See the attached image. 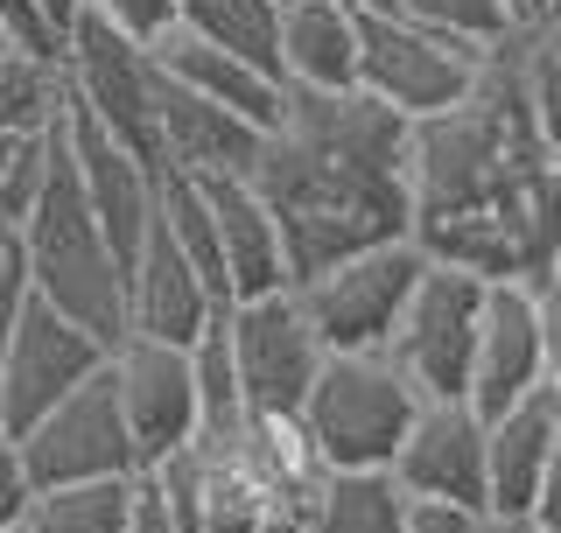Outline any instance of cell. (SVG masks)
I'll use <instances>...</instances> for the list:
<instances>
[{"label":"cell","mask_w":561,"mask_h":533,"mask_svg":"<svg viewBox=\"0 0 561 533\" xmlns=\"http://www.w3.org/2000/svg\"><path fill=\"white\" fill-rule=\"evenodd\" d=\"M218 316H225V302L197 281V266L183 260V246L162 233V211H154L140 253L127 260V330L119 337H148V344L190 351Z\"/></svg>","instance_id":"cell-14"},{"label":"cell","mask_w":561,"mask_h":533,"mask_svg":"<svg viewBox=\"0 0 561 533\" xmlns=\"http://www.w3.org/2000/svg\"><path fill=\"white\" fill-rule=\"evenodd\" d=\"M351 14H400V0H344Z\"/></svg>","instance_id":"cell-41"},{"label":"cell","mask_w":561,"mask_h":533,"mask_svg":"<svg viewBox=\"0 0 561 533\" xmlns=\"http://www.w3.org/2000/svg\"><path fill=\"white\" fill-rule=\"evenodd\" d=\"M408 134L414 127L393 105H379L365 92H344V99L288 92L245 183L274 211L295 288L351 253L408 239V225H414Z\"/></svg>","instance_id":"cell-1"},{"label":"cell","mask_w":561,"mask_h":533,"mask_svg":"<svg viewBox=\"0 0 561 533\" xmlns=\"http://www.w3.org/2000/svg\"><path fill=\"white\" fill-rule=\"evenodd\" d=\"M105 379H113L119 421L140 456V470L169 464V456L197 450V379H190V351L148 344V337H119L105 351Z\"/></svg>","instance_id":"cell-11"},{"label":"cell","mask_w":561,"mask_h":533,"mask_svg":"<svg viewBox=\"0 0 561 533\" xmlns=\"http://www.w3.org/2000/svg\"><path fill=\"white\" fill-rule=\"evenodd\" d=\"M28 499H35V485L22 470V442H14V429H0V526H22Z\"/></svg>","instance_id":"cell-32"},{"label":"cell","mask_w":561,"mask_h":533,"mask_svg":"<svg viewBox=\"0 0 561 533\" xmlns=\"http://www.w3.org/2000/svg\"><path fill=\"white\" fill-rule=\"evenodd\" d=\"M478 324H484V281L428 266V274L414 281L393 337H386V365H393L421 400H463L470 394V359H478Z\"/></svg>","instance_id":"cell-6"},{"label":"cell","mask_w":561,"mask_h":533,"mask_svg":"<svg viewBox=\"0 0 561 533\" xmlns=\"http://www.w3.org/2000/svg\"><path fill=\"white\" fill-rule=\"evenodd\" d=\"M0 533H28V526H0Z\"/></svg>","instance_id":"cell-45"},{"label":"cell","mask_w":561,"mask_h":533,"mask_svg":"<svg viewBox=\"0 0 561 533\" xmlns=\"http://www.w3.org/2000/svg\"><path fill=\"white\" fill-rule=\"evenodd\" d=\"M105 351L92 330H78L70 316H57L49 302L22 295L14 309V330H8V359H0V429L22 435L28 421H43L64 394H78L84 379L105 372Z\"/></svg>","instance_id":"cell-9"},{"label":"cell","mask_w":561,"mask_h":533,"mask_svg":"<svg viewBox=\"0 0 561 533\" xmlns=\"http://www.w3.org/2000/svg\"><path fill=\"white\" fill-rule=\"evenodd\" d=\"M64 99L84 127L119 140L148 169H162V140H154V105H162V70L140 43L113 35L105 22L84 14L64 43Z\"/></svg>","instance_id":"cell-4"},{"label":"cell","mask_w":561,"mask_h":533,"mask_svg":"<svg viewBox=\"0 0 561 533\" xmlns=\"http://www.w3.org/2000/svg\"><path fill=\"white\" fill-rule=\"evenodd\" d=\"M0 274H8V246H0Z\"/></svg>","instance_id":"cell-44"},{"label":"cell","mask_w":561,"mask_h":533,"mask_svg":"<svg viewBox=\"0 0 561 533\" xmlns=\"http://www.w3.org/2000/svg\"><path fill=\"white\" fill-rule=\"evenodd\" d=\"M175 29L197 35V43H210V49H232V57L274 70L280 8H274V0H175Z\"/></svg>","instance_id":"cell-26"},{"label":"cell","mask_w":561,"mask_h":533,"mask_svg":"<svg viewBox=\"0 0 561 533\" xmlns=\"http://www.w3.org/2000/svg\"><path fill=\"white\" fill-rule=\"evenodd\" d=\"M400 14L435 29V35H449V43H470V49L505 35V0H400Z\"/></svg>","instance_id":"cell-28"},{"label":"cell","mask_w":561,"mask_h":533,"mask_svg":"<svg viewBox=\"0 0 561 533\" xmlns=\"http://www.w3.org/2000/svg\"><path fill=\"white\" fill-rule=\"evenodd\" d=\"M204 211H210V233H218V260H225V295L253 302V295H280L295 288L288 281V253H280V225L274 211L260 204V190L245 175H210Z\"/></svg>","instance_id":"cell-18"},{"label":"cell","mask_w":561,"mask_h":533,"mask_svg":"<svg viewBox=\"0 0 561 533\" xmlns=\"http://www.w3.org/2000/svg\"><path fill=\"white\" fill-rule=\"evenodd\" d=\"M22 470L35 491L49 485H92V477H140V456L127 442V421H119L113 379H84L78 394H64L43 421H28L22 435Z\"/></svg>","instance_id":"cell-10"},{"label":"cell","mask_w":561,"mask_h":533,"mask_svg":"<svg viewBox=\"0 0 561 533\" xmlns=\"http://www.w3.org/2000/svg\"><path fill=\"white\" fill-rule=\"evenodd\" d=\"M421 415V394L386 365V351H330L302 400V429L323 470H386Z\"/></svg>","instance_id":"cell-3"},{"label":"cell","mask_w":561,"mask_h":533,"mask_svg":"<svg viewBox=\"0 0 561 533\" xmlns=\"http://www.w3.org/2000/svg\"><path fill=\"white\" fill-rule=\"evenodd\" d=\"M134 477H92V485H49L35 491L22 526L28 533H127Z\"/></svg>","instance_id":"cell-25"},{"label":"cell","mask_w":561,"mask_h":533,"mask_svg":"<svg viewBox=\"0 0 561 533\" xmlns=\"http://www.w3.org/2000/svg\"><path fill=\"white\" fill-rule=\"evenodd\" d=\"M64 127V57L0 49V140H49Z\"/></svg>","instance_id":"cell-24"},{"label":"cell","mask_w":561,"mask_h":533,"mask_svg":"<svg viewBox=\"0 0 561 533\" xmlns=\"http://www.w3.org/2000/svg\"><path fill=\"white\" fill-rule=\"evenodd\" d=\"M154 140H162V175H190V183H210V175H253L260 162V127H245L225 105H204L190 92H175L162 78V105H154Z\"/></svg>","instance_id":"cell-20"},{"label":"cell","mask_w":561,"mask_h":533,"mask_svg":"<svg viewBox=\"0 0 561 533\" xmlns=\"http://www.w3.org/2000/svg\"><path fill=\"white\" fill-rule=\"evenodd\" d=\"M84 14L105 22L113 35H127V43H140V49H154L175 29V0H84Z\"/></svg>","instance_id":"cell-29"},{"label":"cell","mask_w":561,"mask_h":533,"mask_svg":"<svg viewBox=\"0 0 561 533\" xmlns=\"http://www.w3.org/2000/svg\"><path fill=\"white\" fill-rule=\"evenodd\" d=\"M470 533H534V526H526V520H491V512H484V520H470Z\"/></svg>","instance_id":"cell-40"},{"label":"cell","mask_w":561,"mask_h":533,"mask_svg":"<svg viewBox=\"0 0 561 533\" xmlns=\"http://www.w3.org/2000/svg\"><path fill=\"white\" fill-rule=\"evenodd\" d=\"M534 386H548V359H540V316L526 281H491L484 288V324H478V359H470V407L499 421L519 407Z\"/></svg>","instance_id":"cell-15"},{"label":"cell","mask_w":561,"mask_h":533,"mask_svg":"<svg viewBox=\"0 0 561 533\" xmlns=\"http://www.w3.org/2000/svg\"><path fill=\"white\" fill-rule=\"evenodd\" d=\"M57 140H64L70 169H78V190H84V204H92L105 246H113L119 274H127V260L140 253V239H148L154 211H162V169H148L140 155L119 148V140H105L99 127H84V120L70 113V99H64V127H57Z\"/></svg>","instance_id":"cell-13"},{"label":"cell","mask_w":561,"mask_h":533,"mask_svg":"<svg viewBox=\"0 0 561 533\" xmlns=\"http://www.w3.org/2000/svg\"><path fill=\"white\" fill-rule=\"evenodd\" d=\"M400 533H470L463 512H443V506H408V526Z\"/></svg>","instance_id":"cell-37"},{"label":"cell","mask_w":561,"mask_h":533,"mask_svg":"<svg viewBox=\"0 0 561 533\" xmlns=\"http://www.w3.org/2000/svg\"><path fill=\"white\" fill-rule=\"evenodd\" d=\"M148 57H154V70H162L175 92H190L204 105H225V113H239L245 127H260V134H267L280 120V105H288L274 70L245 64V57H232V49H210V43H197V35H183V29H169Z\"/></svg>","instance_id":"cell-21"},{"label":"cell","mask_w":561,"mask_h":533,"mask_svg":"<svg viewBox=\"0 0 561 533\" xmlns=\"http://www.w3.org/2000/svg\"><path fill=\"white\" fill-rule=\"evenodd\" d=\"M386 470L414 506L484 520V415L470 400H421L414 429Z\"/></svg>","instance_id":"cell-12"},{"label":"cell","mask_w":561,"mask_h":533,"mask_svg":"<svg viewBox=\"0 0 561 533\" xmlns=\"http://www.w3.org/2000/svg\"><path fill=\"white\" fill-rule=\"evenodd\" d=\"M408 491L393 485V470H330L302 506V533H400L408 526Z\"/></svg>","instance_id":"cell-22"},{"label":"cell","mask_w":561,"mask_h":533,"mask_svg":"<svg viewBox=\"0 0 561 533\" xmlns=\"http://www.w3.org/2000/svg\"><path fill=\"white\" fill-rule=\"evenodd\" d=\"M421 274H428V260L414 253V239H386L373 253H351L337 266H323L295 295H302L323 351H386V337H393Z\"/></svg>","instance_id":"cell-8"},{"label":"cell","mask_w":561,"mask_h":533,"mask_svg":"<svg viewBox=\"0 0 561 533\" xmlns=\"http://www.w3.org/2000/svg\"><path fill=\"white\" fill-rule=\"evenodd\" d=\"M210 456H225V464L274 506V520H302L316 485L330 477L323 456H316V442H309V429H302V415H245L232 429V442H218Z\"/></svg>","instance_id":"cell-19"},{"label":"cell","mask_w":561,"mask_h":533,"mask_svg":"<svg viewBox=\"0 0 561 533\" xmlns=\"http://www.w3.org/2000/svg\"><path fill=\"white\" fill-rule=\"evenodd\" d=\"M526 526H534V533H561V442H554L548 470H540V491H534V512H526Z\"/></svg>","instance_id":"cell-34"},{"label":"cell","mask_w":561,"mask_h":533,"mask_svg":"<svg viewBox=\"0 0 561 533\" xmlns=\"http://www.w3.org/2000/svg\"><path fill=\"white\" fill-rule=\"evenodd\" d=\"M274 78H280V92H302V99L358 92V14H351L344 0H302V8H280Z\"/></svg>","instance_id":"cell-17"},{"label":"cell","mask_w":561,"mask_h":533,"mask_svg":"<svg viewBox=\"0 0 561 533\" xmlns=\"http://www.w3.org/2000/svg\"><path fill=\"white\" fill-rule=\"evenodd\" d=\"M8 253L22 266L35 302H49V309L70 316L78 330H92L99 344H119V330H127V274H119V260L99 233L92 204H84L78 169H70L57 134H49L43 190H35L22 233L8 239Z\"/></svg>","instance_id":"cell-2"},{"label":"cell","mask_w":561,"mask_h":533,"mask_svg":"<svg viewBox=\"0 0 561 533\" xmlns=\"http://www.w3.org/2000/svg\"><path fill=\"white\" fill-rule=\"evenodd\" d=\"M0 49H8V35H0Z\"/></svg>","instance_id":"cell-46"},{"label":"cell","mask_w":561,"mask_h":533,"mask_svg":"<svg viewBox=\"0 0 561 533\" xmlns=\"http://www.w3.org/2000/svg\"><path fill=\"white\" fill-rule=\"evenodd\" d=\"M561 442V386H534L519 407L484 421V512L491 520H526Z\"/></svg>","instance_id":"cell-16"},{"label":"cell","mask_w":561,"mask_h":533,"mask_svg":"<svg viewBox=\"0 0 561 533\" xmlns=\"http://www.w3.org/2000/svg\"><path fill=\"white\" fill-rule=\"evenodd\" d=\"M526 120H534V140L561 162V64L540 57V43H534V70H526Z\"/></svg>","instance_id":"cell-30"},{"label":"cell","mask_w":561,"mask_h":533,"mask_svg":"<svg viewBox=\"0 0 561 533\" xmlns=\"http://www.w3.org/2000/svg\"><path fill=\"white\" fill-rule=\"evenodd\" d=\"M225 344H232L245 415H302L316 372H323V359H330L295 288L232 302V309H225Z\"/></svg>","instance_id":"cell-7"},{"label":"cell","mask_w":561,"mask_h":533,"mask_svg":"<svg viewBox=\"0 0 561 533\" xmlns=\"http://www.w3.org/2000/svg\"><path fill=\"white\" fill-rule=\"evenodd\" d=\"M484 49L408 22V14H358V92L393 105L400 120H435L470 99Z\"/></svg>","instance_id":"cell-5"},{"label":"cell","mask_w":561,"mask_h":533,"mask_svg":"<svg viewBox=\"0 0 561 533\" xmlns=\"http://www.w3.org/2000/svg\"><path fill=\"white\" fill-rule=\"evenodd\" d=\"M127 533H175L162 491H154V477H134V512H127Z\"/></svg>","instance_id":"cell-35"},{"label":"cell","mask_w":561,"mask_h":533,"mask_svg":"<svg viewBox=\"0 0 561 533\" xmlns=\"http://www.w3.org/2000/svg\"><path fill=\"white\" fill-rule=\"evenodd\" d=\"M274 8H302V0H274Z\"/></svg>","instance_id":"cell-43"},{"label":"cell","mask_w":561,"mask_h":533,"mask_svg":"<svg viewBox=\"0 0 561 533\" xmlns=\"http://www.w3.org/2000/svg\"><path fill=\"white\" fill-rule=\"evenodd\" d=\"M204 456V485H197V533H260L274 520V506L260 499L245 477L225 464V456H210V450H197Z\"/></svg>","instance_id":"cell-27"},{"label":"cell","mask_w":561,"mask_h":533,"mask_svg":"<svg viewBox=\"0 0 561 533\" xmlns=\"http://www.w3.org/2000/svg\"><path fill=\"white\" fill-rule=\"evenodd\" d=\"M499 225L513 239V260H519V281H548L561 266V162H540L526 169L513 190L499 197Z\"/></svg>","instance_id":"cell-23"},{"label":"cell","mask_w":561,"mask_h":533,"mask_svg":"<svg viewBox=\"0 0 561 533\" xmlns=\"http://www.w3.org/2000/svg\"><path fill=\"white\" fill-rule=\"evenodd\" d=\"M534 43H540V57H548V64H561V0H548V14H540V35H534Z\"/></svg>","instance_id":"cell-39"},{"label":"cell","mask_w":561,"mask_h":533,"mask_svg":"<svg viewBox=\"0 0 561 533\" xmlns=\"http://www.w3.org/2000/svg\"><path fill=\"white\" fill-rule=\"evenodd\" d=\"M534 316H540V359H548V386H561V266L534 281Z\"/></svg>","instance_id":"cell-33"},{"label":"cell","mask_w":561,"mask_h":533,"mask_svg":"<svg viewBox=\"0 0 561 533\" xmlns=\"http://www.w3.org/2000/svg\"><path fill=\"white\" fill-rule=\"evenodd\" d=\"M35 14L49 22V35H57V43H70V29L84 22V0H35Z\"/></svg>","instance_id":"cell-38"},{"label":"cell","mask_w":561,"mask_h":533,"mask_svg":"<svg viewBox=\"0 0 561 533\" xmlns=\"http://www.w3.org/2000/svg\"><path fill=\"white\" fill-rule=\"evenodd\" d=\"M260 533H302V526H295V520H267V526H260Z\"/></svg>","instance_id":"cell-42"},{"label":"cell","mask_w":561,"mask_h":533,"mask_svg":"<svg viewBox=\"0 0 561 533\" xmlns=\"http://www.w3.org/2000/svg\"><path fill=\"white\" fill-rule=\"evenodd\" d=\"M0 35L8 49H35V57H64V43L49 35V22L35 14V0H0Z\"/></svg>","instance_id":"cell-31"},{"label":"cell","mask_w":561,"mask_h":533,"mask_svg":"<svg viewBox=\"0 0 561 533\" xmlns=\"http://www.w3.org/2000/svg\"><path fill=\"white\" fill-rule=\"evenodd\" d=\"M22 295H28V281H22V266H14V253H8V274H0V359H8V330H14Z\"/></svg>","instance_id":"cell-36"}]
</instances>
